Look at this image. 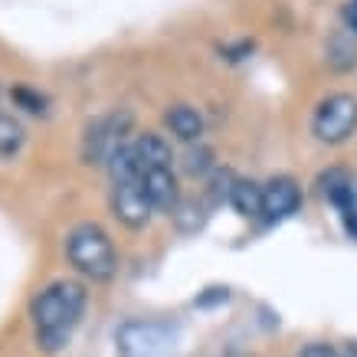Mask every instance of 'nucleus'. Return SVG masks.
Wrapping results in <instances>:
<instances>
[{"instance_id": "f257e3e1", "label": "nucleus", "mask_w": 357, "mask_h": 357, "mask_svg": "<svg viewBox=\"0 0 357 357\" xmlns=\"http://www.w3.org/2000/svg\"><path fill=\"white\" fill-rule=\"evenodd\" d=\"M89 305L86 285L76 279H56L50 282L43 292L33 295L30 302V318L36 328V344L43 351H59L69 344L73 331L79 328L82 314Z\"/></svg>"}, {"instance_id": "f03ea898", "label": "nucleus", "mask_w": 357, "mask_h": 357, "mask_svg": "<svg viewBox=\"0 0 357 357\" xmlns=\"http://www.w3.org/2000/svg\"><path fill=\"white\" fill-rule=\"evenodd\" d=\"M66 259L73 269L82 272L92 282H109L119 272V252L115 243L98 223H79L66 236Z\"/></svg>"}, {"instance_id": "7ed1b4c3", "label": "nucleus", "mask_w": 357, "mask_h": 357, "mask_svg": "<svg viewBox=\"0 0 357 357\" xmlns=\"http://www.w3.org/2000/svg\"><path fill=\"white\" fill-rule=\"evenodd\" d=\"M181 331L171 321H125L115 335L121 357H171Z\"/></svg>"}, {"instance_id": "20e7f679", "label": "nucleus", "mask_w": 357, "mask_h": 357, "mask_svg": "<svg viewBox=\"0 0 357 357\" xmlns=\"http://www.w3.org/2000/svg\"><path fill=\"white\" fill-rule=\"evenodd\" d=\"M312 131L321 144H344L357 131V98L351 92H331L318 102Z\"/></svg>"}, {"instance_id": "39448f33", "label": "nucleus", "mask_w": 357, "mask_h": 357, "mask_svg": "<svg viewBox=\"0 0 357 357\" xmlns=\"http://www.w3.org/2000/svg\"><path fill=\"white\" fill-rule=\"evenodd\" d=\"M135 125V115L128 109L109 112V115H98L96 121L86 125V135H82V161L86 164H109L112 151L125 144V135Z\"/></svg>"}, {"instance_id": "423d86ee", "label": "nucleus", "mask_w": 357, "mask_h": 357, "mask_svg": "<svg viewBox=\"0 0 357 357\" xmlns=\"http://www.w3.org/2000/svg\"><path fill=\"white\" fill-rule=\"evenodd\" d=\"M112 213L121 227L128 229H144L151 223L154 206L144 194V184L141 181H131V184H112Z\"/></svg>"}, {"instance_id": "0eeeda50", "label": "nucleus", "mask_w": 357, "mask_h": 357, "mask_svg": "<svg viewBox=\"0 0 357 357\" xmlns=\"http://www.w3.org/2000/svg\"><path fill=\"white\" fill-rule=\"evenodd\" d=\"M302 206V187L295 177L279 174L262 184V217L266 220H285L292 217L295 210Z\"/></svg>"}, {"instance_id": "6e6552de", "label": "nucleus", "mask_w": 357, "mask_h": 357, "mask_svg": "<svg viewBox=\"0 0 357 357\" xmlns=\"http://www.w3.org/2000/svg\"><path fill=\"white\" fill-rule=\"evenodd\" d=\"M141 184H144V194L151 200L154 210H164L171 213L174 206L181 204V187H177V174L171 167H154V171H144L141 174Z\"/></svg>"}, {"instance_id": "1a4fd4ad", "label": "nucleus", "mask_w": 357, "mask_h": 357, "mask_svg": "<svg viewBox=\"0 0 357 357\" xmlns=\"http://www.w3.org/2000/svg\"><path fill=\"white\" fill-rule=\"evenodd\" d=\"M318 187H321V194H325L344 217L357 210V184L344 167H328V171L318 177Z\"/></svg>"}, {"instance_id": "9d476101", "label": "nucleus", "mask_w": 357, "mask_h": 357, "mask_svg": "<svg viewBox=\"0 0 357 357\" xmlns=\"http://www.w3.org/2000/svg\"><path fill=\"white\" fill-rule=\"evenodd\" d=\"M164 125L171 128V135L184 144H194V141L204 138V115L200 109L187 105V102H177L171 109L164 112Z\"/></svg>"}, {"instance_id": "9b49d317", "label": "nucleus", "mask_w": 357, "mask_h": 357, "mask_svg": "<svg viewBox=\"0 0 357 357\" xmlns=\"http://www.w3.org/2000/svg\"><path fill=\"white\" fill-rule=\"evenodd\" d=\"M131 148L138 154L141 171H154V167H171L174 164V151H171V141L158 135V131H141L138 138L131 141Z\"/></svg>"}, {"instance_id": "f8f14e48", "label": "nucleus", "mask_w": 357, "mask_h": 357, "mask_svg": "<svg viewBox=\"0 0 357 357\" xmlns=\"http://www.w3.org/2000/svg\"><path fill=\"white\" fill-rule=\"evenodd\" d=\"M325 63L335 73H351L357 69V36L347 30H337L328 36L325 43Z\"/></svg>"}, {"instance_id": "ddd939ff", "label": "nucleus", "mask_w": 357, "mask_h": 357, "mask_svg": "<svg viewBox=\"0 0 357 357\" xmlns=\"http://www.w3.org/2000/svg\"><path fill=\"white\" fill-rule=\"evenodd\" d=\"M229 206L236 210L239 217H262V184L236 177L233 190H229Z\"/></svg>"}, {"instance_id": "4468645a", "label": "nucleus", "mask_w": 357, "mask_h": 357, "mask_svg": "<svg viewBox=\"0 0 357 357\" xmlns=\"http://www.w3.org/2000/svg\"><path fill=\"white\" fill-rule=\"evenodd\" d=\"M109 177H112V184H131V181H141V161H138V154H135V148H131L128 141L125 144H119L115 151H112L109 158Z\"/></svg>"}, {"instance_id": "2eb2a0df", "label": "nucleus", "mask_w": 357, "mask_h": 357, "mask_svg": "<svg viewBox=\"0 0 357 357\" xmlns=\"http://www.w3.org/2000/svg\"><path fill=\"white\" fill-rule=\"evenodd\" d=\"M10 98H13V105H17V109L30 112V115H46V112H50V98H46L40 89L13 86L10 89Z\"/></svg>"}, {"instance_id": "dca6fc26", "label": "nucleus", "mask_w": 357, "mask_h": 357, "mask_svg": "<svg viewBox=\"0 0 357 357\" xmlns=\"http://www.w3.org/2000/svg\"><path fill=\"white\" fill-rule=\"evenodd\" d=\"M171 217H174V223H177V227L184 229V233H194V229L204 227L206 213H204V206L197 204V200H181V204L171 210Z\"/></svg>"}, {"instance_id": "f3484780", "label": "nucleus", "mask_w": 357, "mask_h": 357, "mask_svg": "<svg viewBox=\"0 0 357 357\" xmlns=\"http://www.w3.org/2000/svg\"><path fill=\"white\" fill-rule=\"evenodd\" d=\"M23 148V128L10 115H0V158H13Z\"/></svg>"}, {"instance_id": "a211bd4d", "label": "nucleus", "mask_w": 357, "mask_h": 357, "mask_svg": "<svg viewBox=\"0 0 357 357\" xmlns=\"http://www.w3.org/2000/svg\"><path fill=\"white\" fill-rule=\"evenodd\" d=\"M184 171L190 174V177H206V174L217 171V161H213V151L206 148V144H200L197 141V148H190L184 158Z\"/></svg>"}, {"instance_id": "6ab92c4d", "label": "nucleus", "mask_w": 357, "mask_h": 357, "mask_svg": "<svg viewBox=\"0 0 357 357\" xmlns=\"http://www.w3.org/2000/svg\"><path fill=\"white\" fill-rule=\"evenodd\" d=\"M252 50H256L252 40H239V43H233V46H223V56H227L229 63H239V59H246Z\"/></svg>"}, {"instance_id": "aec40b11", "label": "nucleus", "mask_w": 357, "mask_h": 357, "mask_svg": "<svg viewBox=\"0 0 357 357\" xmlns=\"http://www.w3.org/2000/svg\"><path fill=\"white\" fill-rule=\"evenodd\" d=\"M302 357H344L335 344H325V341H314V344L302 347Z\"/></svg>"}, {"instance_id": "412c9836", "label": "nucleus", "mask_w": 357, "mask_h": 357, "mask_svg": "<svg viewBox=\"0 0 357 357\" xmlns=\"http://www.w3.org/2000/svg\"><path fill=\"white\" fill-rule=\"evenodd\" d=\"M341 20H344V30L357 36V0H347L341 7Z\"/></svg>"}, {"instance_id": "4be33fe9", "label": "nucleus", "mask_w": 357, "mask_h": 357, "mask_svg": "<svg viewBox=\"0 0 357 357\" xmlns=\"http://www.w3.org/2000/svg\"><path fill=\"white\" fill-rule=\"evenodd\" d=\"M227 298H229V292H227V289H206V295H200V298H197V305L204 308V305H213V302H227Z\"/></svg>"}, {"instance_id": "5701e85b", "label": "nucleus", "mask_w": 357, "mask_h": 357, "mask_svg": "<svg viewBox=\"0 0 357 357\" xmlns=\"http://www.w3.org/2000/svg\"><path fill=\"white\" fill-rule=\"evenodd\" d=\"M344 223H347V233H351V236L357 239V210H354V213H347Z\"/></svg>"}, {"instance_id": "b1692460", "label": "nucleus", "mask_w": 357, "mask_h": 357, "mask_svg": "<svg viewBox=\"0 0 357 357\" xmlns=\"http://www.w3.org/2000/svg\"><path fill=\"white\" fill-rule=\"evenodd\" d=\"M344 357H357V341H347V354Z\"/></svg>"}]
</instances>
